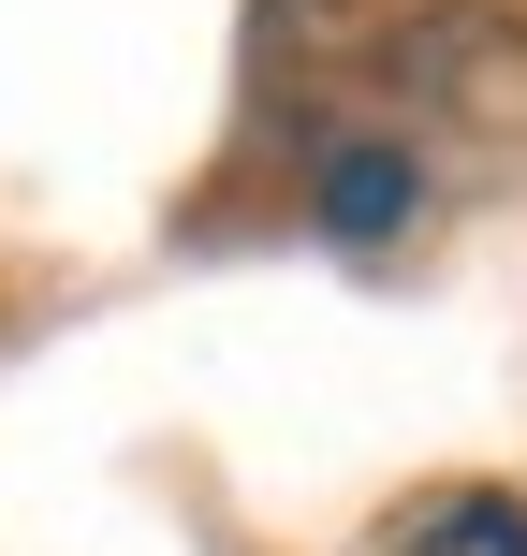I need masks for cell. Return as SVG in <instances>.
I'll return each instance as SVG.
<instances>
[{"label": "cell", "mask_w": 527, "mask_h": 556, "mask_svg": "<svg viewBox=\"0 0 527 556\" xmlns=\"http://www.w3.org/2000/svg\"><path fill=\"white\" fill-rule=\"evenodd\" d=\"M308 220H323V250H396V235L425 220L411 132H323V162H308Z\"/></svg>", "instance_id": "1"}, {"label": "cell", "mask_w": 527, "mask_h": 556, "mask_svg": "<svg viewBox=\"0 0 527 556\" xmlns=\"http://www.w3.org/2000/svg\"><path fill=\"white\" fill-rule=\"evenodd\" d=\"M411 556H527V513L513 498H440L411 528Z\"/></svg>", "instance_id": "2"}]
</instances>
